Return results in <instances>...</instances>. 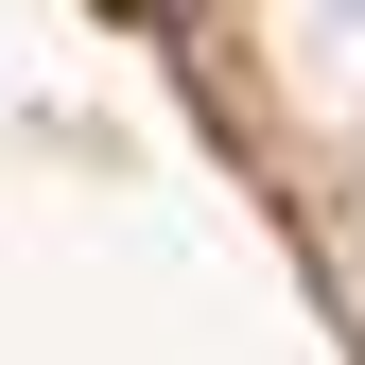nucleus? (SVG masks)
Instances as JSON below:
<instances>
[]
</instances>
